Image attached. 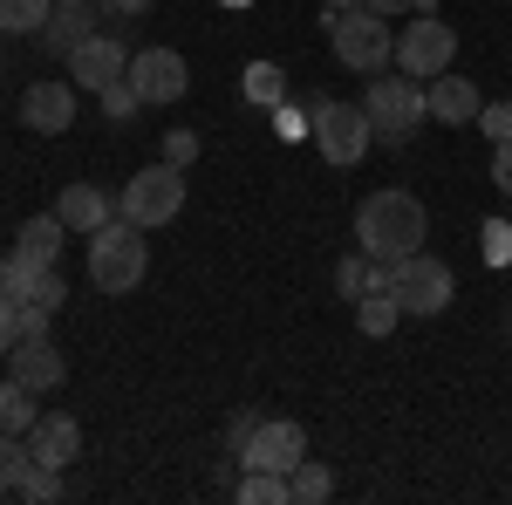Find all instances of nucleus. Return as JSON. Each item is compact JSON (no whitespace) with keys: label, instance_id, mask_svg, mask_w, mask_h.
Wrapping results in <instances>:
<instances>
[{"label":"nucleus","instance_id":"obj_1","mask_svg":"<svg viewBox=\"0 0 512 505\" xmlns=\"http://www.w3.org/2000/svg\"><path fill=\"white\" fill-rule=\"evenodd\" d=\"M424 239H431V212L403 185H383V192H369L355 205V246L383 267H403L410 253H424Z\"/></svg>","mask_w":512,"mask_h":505},{"label":"nucleus","instance_id":"obj_2","mask_svg":"<svg viewBox=\"0 0 512 505\" xmlns=\"http://www.w3.org/2000/svg\"><path fill=\"white\" fill-rule=\"evenodd\" d=\"M328 48L349 76H383L396 62V28L376 7H328Z\"/></svg>","mask_w":512,"mask_h":505},{"label":"nucleus","instance_id":"obj_3","mask_svg":"<svg viewBox=\"0 0 512 505\" xmlns=\"http://www.w3.org/2000/svg\"><path fill=\"white\" fill-rule=\"evenodd\" d=\"M144 273H151V246H144V226H130V219H110V226H96L89 233V287L96 294H137L144 287Z\"/></svg>","mask_w":512,"mask_h":505},{"label":"nucleus","instance_id":"obj_4","mask_svg":"<svg viewBox=\"0 0 512 505\" xmlns=\"http://www.w3.org/2000/svg\"><path fill=\"white\" fill-rule=\"evenodd\" d=\"M362 117H369V130H376V144L403 151V144L431 123L424 82H410L403 69H396V76H369V89H362Z\"/></svg>","mask_w":512,"mask_h":505},{"label":"nucleus","instance_id":"obj_5","mask_svg":"<svg viewBox=\"0 0 512 505\" xmlns=\"http://www.w3.org/2000/svg\"><path fill=\"white\" fill-rule=\"evenodd\" d=\"M117 212L130 219V226H144V233H158V226H171L178 212H185V171L178 164H144L130 185L117 192Z\"/></svg>","mask_w":512,"mask_h":505},{"label":"nucleus","instance_id":"obj_6","mask_svg":"<svg viewBox=\"0 0 512 505\" xmlns=\"http://www.w3.org/2000/svg\"><path fill=\"white\" fill-rule=\"evenodd\" d=\"M390 69H403L410 82H431V76H444V69H458V35H451V21H437V14L403 21Z\"/></svg>","mask_w":512,"mask_h":505},{"label":"nucleus","instance_id":"obj_7","mask_svg":"<svg viewBox=\"0 0 512 505\" xmlns=\"http://www.w3.org/2000/svg\"><path fill=\"white\" fill-rule=\"evenodd\" d=\"M233 458H239V471H287L308 458V430L294 424V417H253V430L233 444Z\"/></svg>","mask_w":512,"mask_h":505},{"label":"nucleus","instance_id":"obj_8","mask_svg":"<svg viewBox=\"0 0 512 505\" xmlns=\"http://www.w3.org/2000/svg\"><path fill=\"white\" fill-rule=\"evenodd\" d=\"M315 151L335 164V171H349V164H362V157L376 151V130H369V117H362V103H328L315 117Z\"/></svg>","mask_w":512,"mask_h":505},{"label":"nucleus","instance_id":"obj_9","mask_svg":"<svg viewBox=\"0 0 512 505\" xmlns=\"http://www.w3.org/2000/svg\"><path fill=\"white\" fill-rule=\"evenodd\" d=\"M451 294H458V280H451V267H444L437 253H410V260L396 267V301H403V314H417V321L444 314Z\"/></svg>","mask_w":512,"mask_h":505},{"label":"nucleus","instance_id":"obj_10","mask_svg":"<svg viewBox=\"0 0 512 505\" xmlns=\"http://www.w3.org/2000/svg\"><path fill=\"white\" fill-rule=\"evenodd\" d=\"M130 89L144 96V110L151 103H185V89H192V69H185V55L178 48H137L130 55Z\"/></svg>","mask_w":512,"mask_h":505},{"label":"nucleus","instance_id":"obj_11","mask_svg":"<svg viewBox=\"0 0 512 505\" xmlns=\"http://www.w3.org/2000/svg\"><path fill=\"white\" fill-rule=\"evenodd\" d=\"M69 76H76V89H89V96H103L110 82L130 76V48H123L110 28H96V35L82 41L76 55H69Z\"/></svg>","mask_w":512,"mask_h":505},{"label":"nucleus","instance_id":"obj_12","mask_svg":"<svg viewBox=\"0 0 512 505\" xmlns=\"http://www.w3.org/2000/svg\"><path fill=\"white\" fill-rule=\"evenodd\" d=\"M21 123L41 130V137H62V130H76V82L62 76H41L21 89Z\"/></svg>","mask_w":512,"mask_h":505},{"label":"nucleus","instance_id":"obj_13","mask_svg":"<svg viewBox=\"0 0 512 505\" xmlns=\"http://www.w3.org/2000/svg\"><path fill=\"white\" fill-rule=\"evenodd\" d=\"M21 444H28V458H35V465H48V471H69V465L82 458V424L69 417V410H41V417H35V430H28Z\"/></svg>","mask_w":512,"mask_h":505},{"label":"nucleus","instance_id":"obj_14","mask_svg":"<svg viewBox=\"0 0 512 505\" xmlns=\"http://www.w3.org/2000/svg\"><path fill=\"white\" fill-rule=\"evenodd\" d=\"M7 376H14V383H28L35 396H48V389L69 383V362H62V349H55V335H28L21 349L7 355Z\"/></svg>","mask_w":512,"mask_h":505},{"label":"nucleus","instance_id":"obj_15","mask_svg":"<svg viewBox=\"0 0 512 505\" xmlns=\"http://www.w3.org/2000/svg\"><path fill=\"white\" fill-rule=\"evenodd\" d=\"M62 246H69L62 212H35V219L21 226V239H14V260L28 273H48V267H62Z\"/></svg>","mask_w":512,"mask_h":505},{"label":"nucleus","instance_id":"obj_16","mask_svg":"<svg viewBox=\"0 0 512 505\" xmlns=\"http://www.w3.org/2000/svg\"><path fill=\"white\" fill-rule=\"evenodd\" d=\"M424 103H431V123H478V110H485V96H478L472 76H431L424 82Z\"/></svg>","mask_w":512,"mask_h":505},{"label":"nucleus","instance_id":"obj_17","mask_svg":"<svg viewBox=\"0 0 512 505\" xmlns=\"http://www.w3.org/2000/svg\"><path fill=\"white\" fill-rule=\"evenodd\" d=\"M55 212H62V226H69V233H96V226H110V219H117V198L103 192V185H62V192H55Z\"/></svg>","mask_w":512,"mask_h":505},{"label":"nucleus","instance_id":"obj_18","mask_svg":"<svg viewBox=\"0 0 512 505\" xmlns=\"http://www.w3.org/2000/svg\"><path fill=\"white\" fill-rule=\"evenodd\" d=\"M96 14H103V7H96V0H82V7H55V14H48V21H41V48H48V55H62V62H69V55H76L82 41L96 35Z\"/></svg>","mask_w":512,"mask_h":505},{"label":"nucleus","instance_id":"obj_19","mask_svg":"<svg viewBox=\"0 0 512 505\" xmlns=\"http://www.w3.org/2000/svg\"><path fill=\"white\" fill-rule=\"evenodd\" d=\"M287 499L294 505H328L335 499V471L321 465V458H301V465L287 471Z\"/></svg>","mask_w":512,"mask_h":505},{"label":"nucleus","instance_id":"obj_20","mask_svg":"<svg viewBox=\"0 0 512 505\" xmlns=\"http://www.w3.org/2000/svg\"><path fill=\"white\" fill-rule=\"evenodd\" d=\"M35 417H41L35 389L7 376V383H0V430H7V437H28V430H35Z\"/></svg>","mask_w":512,"mask_h":505},{"label":"nucleus","instance_id":"obj_21","mask_svg":"<svg viewBox=\"0 0 512 505\" xmlns=\"http://www.w3.org/2000/svg\"><path fill=\"white\" fill-rule=\"evenodd\" d=\"M396 321H403V301H396L390 287H376V294H362V301H355V328H362L369 342H383Z\"/></svg>","mask_w":512,"mask_h":505},{"label":"nucleus","instance_id":"obj_22","mask_svg":"<svg viewBox=\"0 0 512 505\" xmlns=\"http://www.w3.org/2000/svg\"><path fill=\"white\" fill-rule=\"evenodd\" d=\"M246 103H260V110L287 103V76H280L274 62H246Z\"/></svg>","mask_w":512,"mask_h":505},{"label":"nucleus","instance_id":"obj_23","mask_svg":"<svg viewBox=\"0 0 512 505\" xmlns=\"http://www.w3.org/2000/svg\"><path fill=\"white\" fill-rule=\"evenodd\" d=\"M55 0H0V35H41Z\"/></svg>","mask_w":512,"mask_h":505},{"label":"nucleus","instance_id":"obj_24","mask_svg":"<svg viewBox=\"0 0 512 505\" xmlns=\"http://www.w3.org/2000/svg\"><path fill=\"white\" fill-rule=\"evenodd\" d=\"M239 499H246V505H294L280 471H239Z\"/></svg>","mask_w":512,"mask_h":505},{"label":"nucleus","instance_id":"obj_25","mask_svg":"<svg viewBox=\"0 0 512 505\" xmlns=\"http://www.w3.org/2000/svg\"><path fill=\"white\" fill-rule=\"evenodd\" d=\"M14 492H21L28 505H55V499H62V471H48V465H35V458H28V471L14 478Z\"/></svg>","mask_w":512,"mask_h":505},{"label":"nucleus","instance_id":"obj_26","mask_svg":"<svg viewBox=\"0 0 512 505\" xmlns=\"http://www.w3.org/2000/svg\"><path fill=\"white\" fill-rule=\"evenodd\" d=\"M28 301H35V308H48V314H62V301H69V280H62V267L35 273V280H28Z\"/></svg>","mask_w":512,"mask_h":505},{"label":"nucleus","instance_id":"obj_27","mask_svg":"<svg viewBox=\"0 0 512 505\" xmlns=\"http://www.w3.org/2000/svg\"><path fill=\"white\" fill-rule=\"evenodd\" d=\"M137 110H144V96L130 89V76H123V82H110V89H103V117H110V123H130V117H137Z\"/></svg>","mask_w":512,"mask_h":505},{"label":"nucleus","instance_id":"obj_28","mask_svg":"<svg viewBox=\"0 0 512 505\" xmlns=\"http://www.w3.org/2000/svg\"><path fill=\"white\" fill-rule=\"evenodd\" d=\"M21 471H28V444L0 430V492H14V478H21Z\"/></svg>","mask_w":512,"mask_h":505},{"label":"nucleus","instance_id":"obj_29","mask_svg":"<svg viewBox=\"0 0 512 505\" xmlns=\"http://www.w3.org/2000/svg\"><path fill=\"white\" fill-rule=\"evenodd\" d=\"M274 130L294 144V137H315V117H308V110H294V103H280V110H274Z\"/></svg>","mask_w":512,"mask_h":505},{"label":"nucleus","instance_id":"obj_30","mask_svg":"<svg viewBox=\"0 0 512 505\" xmlns=\"http://www.w3.org/2000/svg\"><path fill=\"white\" fill-rule=\"evenodd\" d=\"M192 157H198V130H164V164H178V171H185Z\"/></svg>","mask_w":512,"mask_h":505},{"label":"nucleus","instance_id":"obj_31","mask_svg":"<svg viewBox=\"0 0 512 505\" xmlns=\"http://www.w3.org/2000/svg\"><path fill=\"white\" fill-rule=\"evenodd\" d=\"M478 130H485L492 144H506L512 137V103H485V110H478Z\"/></svg>","mask_w":512,"mask_h":505},{"label":"nucleus","instance_id":"obj_32","mask_svg":"<svg viewBox=\"0 0 512 505\" xmlns=\"http://www.w3.org/2000/svg\"><path fill=\"white\" fill-rule=\"evenodd\" d=\"M28 280H35V273L7 253V260H0V301H21V294H28Z\"/></svg>","mask_w":512,"mask_h":505},{"label":"nucleus","instance_id":"obj_33","mask_svg":"<svg viewBox=\"0 0 512 505\" xmlns=\"http://www.w3.org/2000/svg\"><path fill=\"white\" fill-rule=\"evenodd\" d=\"M103 7V21H144L151 14V0H96Z\"/></svg>","mask_w":512,"mask_h":505},{"label":"nucleus","instance_id":"obj_34","mask_svg":"<svg viewBox=\"0 0 512 505\" xmlns=\"http://www.w3.org/2000/svg\"><path fill=\"white\" fill-rule=\"evenodd\" d=\"M21 349V321H14V301H0V362Z\"/></svg>","mask_w":512,"mask_h":505},{"label":"nucleus","instance_id":"obj_35","mask_svg":"<svg viewBox=\"0 0 512 505\" xmlns=\"http://www.w3.org/2000/svg\"><path fill=\"white\" fill-rule=\"evenodd\" d=\"M492 185L512 198V137H506V144H492Z\"/></svg>","mask_w":512,"mask_h":505},{"label":"nucleus","instance_id":"obj_36","mask_svg":"<svg viewBox=\"0 0 512 505\" xmlns=\"http://www.w3.org/2000/svg\"><path fill=\"white\" fill-rule=\"evenodd\" d=\"M506 253H512V226L492 219V226H485V260H506Z\"/></svg>","mask_w":512,"mask_h":505},{"label":"nucleus","instance_id":"obj_37","mask_svg":"<svg viewBox=\"0 0 512 505\" xmlns=\"http://www.w3.org/2000/svg\"><path fill=\"white\" fill-rule=\"evenodd\" d=\"M362 7H376V14H390V21H396V14H410V7H417V14H437L431 0H362Z\"/></svg>","mask_w":512,"mask_h":505},{"label":"nucleus","instance_id":"obj_38","mask_svg":"<svg viewBox=\"0 0 512 505\" xmlns=\"http://www.w3.org/2000/svg\"><path fill=\"white\" fill-rule=\"evenodd\" d=\"M321 7H362V0H321Z\"/></svg>","mask_w":512,"mask_h":505},{"label":"nucleus","instance_id":"obj_39","mask_svg":"<svg viewBox=\"0 0 512 505\" xmlns=\"http://www.w3.org/2000/svg\"><path fill=\"white\" fill-rule=\"evenodd\" d=\"M219 7H253V0H219Z\"/></svg>","mask_w":512,"mask_h":505},{"label":"nucleus","instance_id":"obj_40","mask_svg":"<svg viewBox=\"0 0 512 505\" xmlns=\"http://www.w3.org/2000/svg\"><path fill=\"white\" fill-rule=\"evenodd\" d=\"M55 7H82V0H55Z\"/></svg>","mask_w":512,"mask_h":505}]
</instances>
